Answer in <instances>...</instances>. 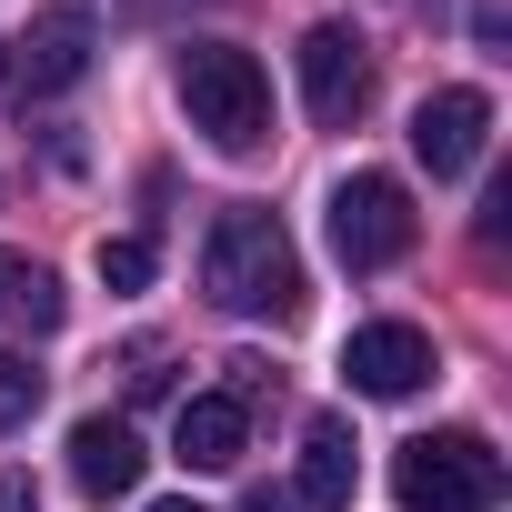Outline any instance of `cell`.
Returning <instances> with one entry per match:
<instances>
[{
  "instance_id": "obj_14",
  "label": "cell",
  "mask_w": 512,
  "mask_h": 512,
  "mask_svg": "<svg viewBox=\"0 0 512 512\" xmlns=\"http://www.w3.org/2000/svg\"><path fill=\"white\" fill-rule=\"evenodd\" d=\"M101 282H111V292H141V282H151V241H141V231L101 241Z\"/></svg>"
},
{
  "instance_id": "obj_6",
  "label": "cell",
  "mask_w": 512,
  "mask_h": 512,
  "mask_svg": "<svg viewBox=\"0 0 512 512\" xmlns=\"http://www.w3.org/2000/svg\"><path fill=\"white\" fill-rule=\"evenodd\" d=\"M342 372H352V392H372V402H412L442 362H432V332H422V322H362V332L342 342Z\"/></svg>"
},
{
  "instance_id": "obj_7",
  "label": "cell",
  "mask_w": 512,
  "mask_h": 512,
  "mask_svg": "<svg viewBox=\"0 0 512 512\" xmlns=\"http://www.w3.org/2000/svg\"><path fill=\"white\" fill-rule=\"evenodd\" d=\"M482 131H492V101H482L472 81H452V91H432V101L412 111V161H422L432 181H462V171L482 161Z\"/></svg>"
},
{
  "instance_id": "obj_1",
  "label": "cell",
  "mask_w": 512,
  "mask_h": 512,
  "mask_svg": "<svg viewBox=\"0 0 512 512\" xmlns=\"http://www.w3.org/2000/svg\"><path fill=\"white\" fill-rule=\"evenodd\" d=\"M201 292L221 312H241V322H292L302 312V251H292V231L272 211H251V201L221 211L211 241H201Z\"/></svg>"
},
{
  "instance_id": "obj_12",
  "label": "cell",
  "mask_w": 512,
  "mask_h": 512,
  "mask_svg": "<svg viewBox=\"0 0 512 512\" xmlns=\"http://www.w3.org/2000/svg\"><path fill=\"white\" fill-rule=\"evenodd\" d=\"M0 322H21V332H51L61 322V282L41 262H21V251H0Z\"/></svg>"
},
{
  "instance_id": "obj_9",
  "label": "cell",
  "mask_w": 512,
  "mask_h": 512,
  "mask_svg": "<svg viewBox=\"0 0 512 512\" xmlns=\"http://www.w3.org/2000/svg\"><path fill=\"white\" fill-rule=\"evenodd\" d=\"M141 472H151V452H141V432H131L121 412H91V422H71V482H81L91 502H121V492H141Z\"/></svg>"
},
{
  "instance_id": "obj_17",
  "label": "cell",
  "mask_w": 512,
  "mask_h": 512,
  "mask_svg": "<svg viewBox=\"0 0 512 512\" xmlns=\"http://www.w3.org/2000/svg\"><path fill=\"white\" fill-rule=\"evenodd\" d=\"M151 512H201V502H151Z\"/></svg>"
},
{
  "instance_id": "obj_5",
  "label": "cell",
  "mask_w": 512,
  "mask_h": 512,
  "mask_svg": "<svg viewBox=\"0 0 512 512\" xmlns=\"http://www.w3.org/2000/svg\"><path fill=\"white\" fill-rule=\"evenodd\" d=\"M302 101H312L322 131H352L362 121V101H372V41L352 21H312L302 31Z\"/></svg>"
},
{
  "instance_id": "obj_16",
  "label": "cell",
  "mask_w": 512,
  "mask_h": 512,
  "mask_svg": "<svg viewBox=\"0 0 512 512\" xmlns=\"http://www.w3.org/2000/svg\"><path fill=\"white\" fill-rule=\"evenodd\" d=\"M251 512H302V502H272V492H262V502H251Z\"/></svg>"
},
{
  "instance_id": "obj_11",
  "label": "cell",
  "mask_w": 512,
  "mask_h": 512,
  "mask_svg": "<svg viewBox=\"0 0 512 512\" xmlns=\"http://www.w3.org/2000/svg\"><path fill=\"white\" fill-rule=\"evenodd\" d=\"M352 492H362V442H352L342 412H312V432H302V502L312 512H342Z\"/></svg>"
},
{
  "instance_id": "obj_3",
  "label": "cell",
  "mask_w": 512,
  "mask_h": 512,
  "mask_svg": "<svg viewBox=\"0 0 512 512\" xmlns=\"http://www.w3.org/2000/svg\"><path fill=\"white\" fill-rule=\"evenodd\" d=\"M502 452L482 432H422L392 452V502L402 512H492L502 502Z\"/></svg>"
},
{
  "instance_id": "obj_2",
  "label": "cell",
  "mask_w": 512,
  "mask_h": 512,
  "mask_svg": "<svg viewBox=\"0 0 512 512\" xmlns=\"http://www.w3.org/2000/svg\"><path fill=\"white\" fill-rule=\"evenodd\" d=\"M171 81H181V111H191V131L211 141V151H262L272 141V81H262V61L251 51H231V41H191L181 61H171Z\"/></svg>"
},
{
  "instance_id": "obj_13",
  "label": "cell",
  "mask_w": 512,
  "mask_h": 512,
  "mask_svg": "<svg viewBox=\"0 0 512 512\" xmlns=\"http://www.w3.org/2000/svg\"><path fill=\"white\" fill-rule=\"evenodd\" d=\"M31 412H41V372H31L21 352H0V432H21Z\"/></svg>"
},
{
  "instance_id": "obj_10",
  "label": "cell",
  "mask_w": 512,
  "mask_h": 512,
  "mask_svg": "<svg viewBox=\"0 0 512 512\" xmlns=\"http://www.w3.org/2000/svg\"><path fill=\"white\" fill-rule=\"evenodd\" d=\"M241 442H251V402H241V392H191L181 422H171V452H181L191 472H231Z\"/></svg>"
},
{
  "instance_id": "obj_15",
  "label": "cell",
  "mask_w": 512,
  "mask_h": 512,
  "mask_svg": "<svg viewBox=\"0 0 512 512\" xmlns=\"http://www.w3.org/2000/svg\"><path fill=\"white\" fill-rule=\"evenodd\" d=\"M0 512H41V482L21 462H0Z\"/></svg>"
},
{
  "instance_id": "obj_8",
  "label": "cell",
  "mask_w": 512,
  "mask_h": 512,
  "mask_svg": "<svg viewBox=\"0 0 512 512\" xmlns=\"http://www.w3.org/2000/svg\"><path fill=\"white\" fill-rule=\"evenodd\" d=\"M0 71H21L31 101H41V91H71V81L91 71V11H81V0L41 11V21L21 31V51H0Z\"/></svg>"
},
{
  "instance_id": "obj_4",
  "label": "cell",
  "mask_w": 512,
  "mask_h": 512,
  "mask_svg": "<svg viewBox=\"0 0 512 512\" xmlns=\"http://www.w3.org/2000/svg\"><path fill=\"white\" fill-rule=\"evenodd\" d=\"M422 241V211L392 171H352L332 191V251H342V272H392L402 251Z\"/></svg>"
}]
</instances>
